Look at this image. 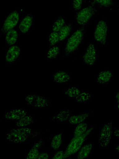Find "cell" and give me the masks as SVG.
<instances>
[{
	"label": "cell",
	"instance_id": "obj_1",
	"mask_svg": "<svg viewBox=\"0 0 119 159\" xmlns=\"http://www.w3.org/2000/svg\"><path fill=\"white\" fill-rule=\"evenodd\" d=\"M86 26H81L68 39L62 56L63 57H68L77 50L84 37Z\"/></svg>",
	"mask_w": 119,
	"mask_h": 159
},
{
	"label": "cell",
	"instance_id": "obj_2",
	"mask_svg": "<svg viewBox=\"0 0 119 159\" xmlns=\"http://www.w3.org/2000/svg\"><path fill=\"white\" fill-rule=\"evenodd\" d=\"M40 133L37 131L33 132L30 128H21L11 130L7 134V139L15 143L24 142L29 138L35 137Z\"/></svg>",
	"mask_w": 119,
	"mask_h": 159
},
{
	"label": "cell",
	"instance_id": "obj_3",
	"mask_svg": "<svg viewBox=\"0 0 119 159\" xmlns=\"http://www.w3.org/2000/svg\"><path fill=\"white\" fill-rule=\"evenodd\" d=\"M94 127V126H91L88 128L82 134L77 137L72 138L64 151L65 154L68 157L72 158L71 156L75 154L79 150L86 138L93 130Z\"/></svg>",
	"mask_w": 119,
	"mask_h": 159
},
{
	"label": "cell",
	"instance_id": "obj_4",
	"mask_svg": "<svg viewBox=\"0 0 119 159\" xmlns=\"http://www.w3.org/2000/svg\"><path fill=\"white\" fill-rule=\"evenodd\" d=\"M97 8L92 2L87 7L76 13L75 18L77 24L81 26H87L90 19L96 12Z\"/></svg>",
	"mask_w": 119,
	"mask_h": 159
},
{
	"label": "cell",
	"instance_id": "obj_5",
	"mask_svg": "<svg viewBox=\"0 0 119 159\" xmlns=\"http://www.w3.org/2000/svg\"><path fill=\"white\" fill-rule=\"evenodd\" d=\"M112 120L103 125L99 136V142L102 148L107 147L109 144L112 138Z\"/></svg>",
	"mask_w": 119,
	"mask_h": 159
},
{
	"label": "cell",
	"instance_id": "obj_6",
	"mask_svg": "<svg viewBox=\"0 0 119 159\" xmlns=\"http://www.w3.org/2000/svg\"><path fill=\"white\" fill-rule=\"evenodd\" d=\"M20 16L17 9L13 11L6 18L2 26L0 36L14 29L18 24Z\"/></svg>",
	"mask_w": 119,
	"mask_h": 159
},
{
	"label": "cell",
	"instance_id": "obj_7",
	"mask_svg": "<svg viewBox=\"0 0 119 159\" xmlns=\"http://www.w3.org/2000/svg\"><path fill=\"white\" fill-rule=\"evenodd\" d=\"M107 31L108 26L106 22L104 20H99L95 29L94 38L96 41L99 43L103 46L106 43Z\"/></svg>",
	"mask_w": 119,
	"mask_h": 159
},
{
	"label": "cell",
	"instance_id": "obj_8",
	"mask_svg": "<svg viewBox=\"0 0 119 159\" xmlns=\"http://www.w3.org/2000/svg\"><path fill=\"white\" fill-rule=\"evenodd\" d=\"M97 52L95 46L90 43L87 47L86 52L83 56V61L87 65L91 66L96 61Z\"/></svg>",
	"mask_w": 119,
	"mask_h": 159
},
{
	"label": "cell",
	"instance_id": "obj_9",
	"mask_svg": "<svg viewBox=\"0 0 119 159\" xmlns=\"http://www.w3.org/2000/svg\"><path fill=\"white\" fill-rule=\"evenodd\" d=\"M44 143L43 138H39L32 147L27 154L26 159H37L39 154V150Z\"/></svg>",
	"mask_w": 119,
	"mask_h": 159
},
{
	"label": "cell",
	"instance_id": "obj_10",
	"mask_svg": "<svg viewBox=\"0 0 119 159\" xmlns=\"http://www.w3.org/2000/svg\"><path fill=\"white\" fill-rule=\"evenodd\" d=\"M26 111L22 109H15L7 112L4 115L6 119L11 120H18L26 116Z\"/></svg>",
	"mask_w": 119,
	"mask_h": 159
},
{
	"label": "cell",
	"instance_id": "obj_11",
	"mask_svg": "<svg viewBox=\"0 0 119 159\" xmlns=\"http://www.w3.org/2000/svg\"><path fill=\"white\" fill-rule=\"evenodd\" d=\"M20 52V48L17 45L11 46L8 50L6 57V61L9 64H11L16 61Z\"/></svg>",
	"mask_w": 119,
	"mask_h": 159
},
{
	"label": "cell",
	"instance_id": "obj_12",
	"mask_svg": "<svg viewBox=\"0 0 119 159\" xmlns=\"http://www.w3.org/2000/svg\"><path fill=\"white\" fill-rule=\"evenodd\" d=\"M33 17L31 13L27 14L22 20L19 25V30L23 33H26L30 30L33 25Z\"/></svg>",
	"mask_w": 119,
	"mask_h": 159
},
{
	"label": "cell",
	"instance_id": "obj_13",
	"mask_svg": "<svg viewBox=\"0 0 119 159\" xmlns=\"http://www.w3.org/2000/svg\"><path fill=\"white\" fill-rule=\"evenodd\" d=\"M93 112H86L77 115H72L68 121L72 125H77L84 122L86 118L92 114Z\"/></svg>",
	"mask_w": 119,
	"mask_h": 159
},
{
	"label": "cell",
	"instance_id": "obj_14",
	"mask_svg": "<svg viewBox=\"0 0 119 159\" xmlns=\"http://www.w3.org/2000/svg\"><path fill=\"white\" fill-rule=\"evenodd\" d=\"M18 38V33L14 29L8 31L5 37L6 43L7 47L11 46L15 44Z\"/></svg>",
	"mask_w": 119,
	"mask_h": 159
},
{
	"label": "cell",
	"instance_id": "obj_15",
	"mask_svg": "<svg viewBox=\"0 0 119 159\" xmlns=\"http://www.w3.org/2000/svg\"><path fill=\"white\" fill-rule=\"evenodd\" d=\"M93 147V144L88 143L82 146L79 151L77 158L83 159L87 158L90 155Z\"/></svg>",
	"mask_w": 119,
	"mask_h": 159
},
{
	"label": "cell",
	"instance_id": "obj_16",
	"mask_svg": "<svg viewBox=\"0 0 119 159\" xmlns=\"http://www.w3.org/2000/svg\"><path fill=\"white\" fill-rule=\"evenodd\" d=\"M112 76L113 74L110 71L104 70L100 72L98 74L97 81L101 84H107L111 80Z\"/></svg>",
	"mask_w": 119,
	"mask_h": 159
},
{
	"label": "cell",
	"instance_id": "obj_17",
	"mask_svg": "<svg viewBox=\"0 0 119 159\" xmlns=\"http://www.w3.org/2000/svg\"><path fill=\"white\" fill-rule=\"evenodd\" d=\"M53 79L54 81L57 83H64L70 80V76L65 72L59 71L53 74Z\"/></svg>",
	"mask_w": 119,
	"mask_h": 159
},
{
	"label": "cell",
	"instance_id": "obj_18",
	"mask_svg": "<svg viewBox=\"0 0 119 159\" xmlns=\"http://www.w3.org/2000/svg\"><path fill=\"white\" fill-rule=\"evenodd\" d=\"M72 111L68 109H65L61 111L56 115L52 118V120H55L58 121L64 122L68 120L72 116Z\"/></svg>",
	"mask_w": 119,
	"mask_h": 159
},
{
	"label": "cell",
	"instance_id": "obj_19",
	"mask_svg": "<svg viewBox=\"0 0 119 159\" xmlns=\"http://www.w3.org/2000/svg\"><path fill=\"white\" fill-rule=\"evenodd\" d=\"M73 24L71 22L65 25L59 31L60 41L63 40L70 35L72 30Z\"/></svg>",
	"mask_w": 119,
	"mask_h": 159
},
{
	"label": "cell",
	"instance_id": "obj_20",
	"mask_svg": "<svg viewBox=\"0 0 119 159\" xmlns=\"http://www.w3.org/2000/svg\"><path fill=\"white\" fill-rule=\"evenodd\" d=\"M50 101L44 97L37 95L33 106L40 108L49 106L50 104Z\"/></svg>",
	"mask_w": 119,
	"mask_h": 159
},
{
	"label": "cell",
	"instance_id": "obj_21",
	"mask_svg": "<svg viewBox=\"0 0 119 159\" xmlns=\"http://www.w3.org/2000/svg\"><path fill=\"white\" fill-rule=\"evenodd\" d=\"M92 2L99 8H112L117 5L113 0H93Z\"/></svg>",
	"mask_w": 119,
	"mask_h": 159
},
{
	"label": "cell",
	"instance_id": "obj_22",
	"mask_svg": "<svg viewBox=\"0 0 119 159\" xmlns=\"http://www.w3.org/2000/svg\"><path fill=\"white\" fill-rule=\"evenodd\" d=\"M63 131H61L57 135H55L52 138L51 145V148L54 150H58L60 147L63 141L62 136Z\"/></svg>",
	"mask_w": 119,
	"mask_h": 159
},
{
	"label": "cell",
	"instance_id": "obj_23",
	"mask_svg": "<svg viewBox=\"0 0 119 159\" xmlns=\"http://www.w3.org/2000/svg\"><path fill=\"white\" fill-rule=\"evenodd\" d=\"M88 124L83 122L77 125L73 134L72 138L79 136L83 134L88 129Z\"/></svg>",
	"mask_w": 119,
	"mask_h": 159
},
{
	"label": "cell",
	"instance_id": "obj_24",
	"mask_svg": "<svg viewBox=\"0 0 119 159\" xmlns=\"http://www.w3.org/2000/svg\"><path fill=\"white\" fill-rule=\"evenodd\" d=\"M65 25V20L63 17L59 16L53 23L52 30L53 32H59Z\"/></svg>",
	"mask_w": 119,
	"mask_h": 159
},
{
	"label": "cell",
	"instance_id": "obj_25",
	"mask_svg": "<svg viewBox=\"0 0 119 159\" xmlns=\"http://www.w3.org/2000/svg\"><path fill=\"white\" fill-rule=\"evenodd\" d=\"M33 122V120L32 116H25L17 120L16 125L18 127H22L29 125Z\"/></svg>",
	"mask_w": 119,
	"mask_h": 159
},
{
	"label": "cell",
	"instance_id": "obj_26",
	"mask_svg": "<svg viewBox=\"0 0 119 159\" xmlns=\"http://www.w3.org/2000/svg\"><path fill=\"white\" fill-rule=\"evenodd\" d=\"M49 48L55 46L60 41L59 32H52L49 35L48 38Z\"/></svg>",
	"mask_w": 119,
	"mask_h": 159
},
{
	"label": "cell",
	"instance_id": "obj_27",
	"mask_svg": "<svg viewBox=\"0 0 119 159\" xmlns=\"http://www.w3.org/2000/svg\"><path fill=\"white\" fill-rule=\"evenodd\" d=\"M60 48L58 46H54L48 50L47 53L48 58L53 59L56 58L60 52Z\"/></svg>",
	"mask_w": 119,
	"mask_h": 159
},
{
	"label": "cell",
	"instance_id": "obj_28",
	"mask_svg": "<svg viewBox=\"0 0 119 159\" xmlns=\"http://www.w3.org/2000/svg\"><path fill=\"white\" fill-rule=\"evenodd\" d=\"M81 92V91L76 87L73 86L65 91L64 93L68 97L75 98Z\"/></svg>",
	"mask_w": 119,
	"mask_h": 159
},
{
	"label": "cell",
	"instance_id": "obj_29",
	"mask_svg": "<svg viewBox=\"0 0 119 159\" xmlns=\"http://www.w3.org/2000/svg\"><path fill=\"white\" fill-rule=\"evenodd\" d=\"M90 98V93L82 92L75 98L77 102L82 103L89 101Z\"/></svg>",
	"mask_w": 119,
	"mask_h": 159
},
{
	"label": "cell",
	"instance_id": "obj_30",
	"mask_svg": "<svg viewBox=\"0 0 119 159\" xmlns=\"http://www.w3.org/2000/svg\"><path fill=\"white\" fill-rule=\"evenodd\" d=\"M73 8L76 13L80 11L83 7V0H73Z\"/></svg>",
	"mask_w": 119,
	"mask_h": 159
},
{
	"label": "cell",
	"instance_id": "obj_31",
	"mask_svg": "<svg viewBox=\"0 0 119 159\" xmlns=\"http://www.w3.org/2000/svg\"><path fill=\"white\" fill-rule=\"evenodd\" d=\"M51 158L53 159H70V158L65 154L64 151L63 150H60L56 152Z\"/></svg>",
	"mask_w": 119,
	"mask_h": 159
},
{
	"label": "cell",
	"instance_id": "obj_32",
	"mask_svg": "<svg viewBox=\"0 0 119 159\" xmlns=\"http://www.w3.org/2000/svg\"><path fill=\"white\" fill-rule=\"evenodd\" d=\"M37 95L35 94L28 95L26 97L25 100L29 105L33 106Z\"/></svg>",
	"mask_w": 119,
	"mask_h": 159
},
{
	"label": "cell",
	"instance_id": "obj_33",
	"mask_svg": "<svg viewBox=\"0 0 119 159\" xmlns=\"http://www.w3.org/2000/svg\"><path fill=\"white\" fill-rule=\"evenodd\" d=\"M49 158V154L48 153L44 151L40 152L37 158L39 159H47Z\"/></svg>",
	"mask_w": 119,
	"mask_h": 159
},
{
	"label": "cell",
	"instance_id": "obj_34",
	"mask_svg": "<svg viewBox=\"0 0 119 159\" xmlns=\"http://www.w3.org/2000/svg\"><path fill=\"white\" fill-rule=\"evenodd\" d=\"M113 134L114 136L119 138V129H116L113 131Z\"/></svg>",
	"mask_w": 119,
	"mask_h": 159
},
{
	"label": "cell",
	"instance_id": "obj_35",
	"mask_svg": "<svg viewBox=\"0 0 119 159\" xmlns=\"http://www.w3.org/2000/svg\"><path fill=\"white\" fill-rule=\"evenodd\" d=\"M116 101L117 103V108L119 110V91H118L116 94Z\"/></svg>",
	"mask_w": 119,
	"mask_h": 159
},
{
	"label": "cell",
	"instance_id": "obj_36",
	"mask_svg": "<svg viewBox=\"0 0 119 159\" xmlns=\"http://www.w3.org/2000/svg\"><path fill=\"white\" fill-rule=\"evenodd\" d=\"M116 150L119 152V145L116 146L115 148Z\"/></svg>",
	"mask_w": 119,
	"mask_h": 159
},
{
	"label": "cell",
	"instance_id": "obj_37",
	"mask_svg": "<svg viewBox=\"0 0 119 159\" xmlns=\"http://www.w3.org/2000/svg\"><path fill=\"white\" fill-rule=\"evenodd\" d=\"M116 7L117 8V10L119 12V6L117 5Z\"/></svg>",
	"mask_w": 119,
	"mask_h": 159
}]
</instances>
